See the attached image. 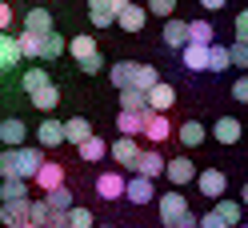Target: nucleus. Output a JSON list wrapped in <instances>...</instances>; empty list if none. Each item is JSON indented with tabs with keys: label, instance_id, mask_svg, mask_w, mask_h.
Segmentation results:
<instances>
[{
	"label": "nucleus",
	"instance_id": "1",
	"mask_svg": "<svg viewBox=\"0 0 248 228\" xmlns=\"http://www.w3.org/2000/svg\"><path fill=\"white\" fill-rule=\"evenodd\" d=\"M44 152H40V144L32 148V144H24V148H4L0 152V176L4 180H36V172L44 168Z\"/></svg>",
	"mask_w": 248,
	"mask_h": 228
},
{
	"label": "nucleus",
	"instance_id": "2",
	"mask_svg": "<svg viewBox=\"0 0 248 228\" xmlns=\"http://www.w3.org/2000/svg\"><path fill=\"white\" fill-rule=\"evenodd\" d=\"M128 4H132V0H88V16H92L96 28H108V24L120 20V12Z\"/></svg>",
	"mask_w": 248,
	"mask_h": 228
},
{
	"label": "nucleus",
	"instance_id": "3",
	"mask_svg": "<svg viewBox=\"0 0 248 228\" xmlns=\"http://www.w3.org/2000/svg\"><path fill=\"white\" fill-rule=\"evenodd\" d=\"M200 196H208V200H224V188H228V176L220 168H200V180H196Z\"/></svg>",
	"mask_w": 248,
	"mask_h": 228
},
{
	"label": "nucleus",
	"instance_id": "4",
	"mask_svg": "<svg viewBox=\"0 0 248 228\" xmlns=\"http://www.w3.org/2000/svg\"><path fill=\"white\" fill-rule=\"evenodd\" d=\"M96 196L100 200H124V196H128V180L120 172H100L96 176Z\"/></svg>",
	"mask_w": 248,
	"mask_h": 228
},
{
	"label": "nucleus",
	"instance_id": "5",
	"mask_svg": "<svg viewBox=\"0 0 248 228\" xmlns=\"http://www.w3.org/2000/svg\"><path fill=\"white\" fill-rule=\"evenodd\" d=\"M36 144H40V148H56V144H68L64 120H52V116H44V120H40V128H36Z\"/></svg>",
	"mask_w": 248,
	"mask_h": 228
},
{
	"label": "nucleus",
	"instance_id": "6",
	"mask_svg": "<svg viewBox=\"0 0 248 228\" xmlns=\"http://www.w3.org/2000/svg\"><path fill=\"white\" fill-rule=\"evenodd\" d=\"M160 36H164V44H168V48H180V52H184V48L192 44V24L172 16V20H164V32H160Z\"/></svg>",
	"mask_w": 248,
	"mask_h": 228
},
{
	"label": "nucleus",
	"instance_id": "7",
	"mask_svg": "<svg viewBox=\"0 0 248 228\" xmlns=\"http://www.w3.org/2000/svg\"><path fill=\"white\" fill-rule=\"evenodd\" d=\"M0 224L4 228H24V224H32V200H12L0 208Z\"/></svg>",
	"mask_w": 248,
	"mask_h": 228
},
{
	"label": "nucleus",
	"instance_id": "8",
	"mask_svg": "<svg viewBox=\"0 0 248 228\" xmlns=\"http://www.w3.org/2000/svg\"><path fill=\"white\" fill-rule=\"evenodd\" d=\"M184 212H192V208H188V200H184V196H180L176 188L160 196V224H164V228H168V224H176V220L184 216Z\"/></svg>",
	"mask_w": 248,
	"mask_h": 228
},
{
	"label": "nucleus",
	"instance_id": "9",
	"mask_svg": "<svg viewBox=\"0 0 248 228\" xmlns=\"http://www.w3.org/2000/svg\"><path fill=\"white\" fill-rule=\"evenodd\" d=\"M136 76H140V60H120V64H112V68H108V80H112L120 92L136 88Z\"/></svg>",
	"mask_w": 248,
	"mask_h": 228
},
{
	"label": "nucleus",
	"instance_id": "10",
	"mask_svg": "<svg viewBox=\"0 0 248 228\" xmlns=\"http://www.w3.org/2000/svg\"><path fill=\"white\" fill-rule=\"evenodd\" d=\"M24 32H32V36H52L56 28H52V12L48 8H28L24 12Z\"/></svg>",
	"mask_w": 248,
	"mask_h": 228
},
{
	"label": "nucleus",
	"instance_id": "11",
	"mask_svg": "<svg viewBox=\"0 0 248 228\" xmlns=\"http://www.w3.org/2000/svg\"><path fill=\"white\" fill-rule=\"evenodd\" d=\"M168 184H192V180H200V172H196V164L188 160V156H176V160H168Z\"/></svg>",
	"mask_w": 248,
	"mask_h": 228
},
{
	"label": "nucleus",
	"instance_id": "12",
	"mask_svg": "<svg viewBox=\"0 0 248 228\" xmlns=\"http://www.w3.org/2000/svg\"><path fill=\"white\" fill-rule=\"evenodd\" d=\"M180 60H184V68H188V72H208V64H212V44H188V48L180 52Z\"/></svg>",
	"mask_w": 248,
	"mask_h": 228
},
{
	"label": "nucleus",
	"instance_id": "13",
	"mask_svg": "<svg viewBox=\"0 0 248 228\" xmlns=\"http://www.w3.org/2000/svg\"><path fill=\"white\" fill-rule=\"evenodd\" d=\"M24 60V52H20V40L12 36V32H0V72H12Z\"/></svg>",
	"mask_w": 248,
	"mask_h": 228
},
{
	"label": "nucleus",
	"instance_id": "14",
	"mask_svg": "<svg viewBox=\"0 0 248 228\" xmlns=\"http://www.w3.org/2000/svg\"><path fill=\"white\" fill-rule=\"evenodd\" d=\"M148 116H152V112H120V116H116V132H120V136H132V140H136V136H144Z\"/></svg>",
	"mask_w": 248,
	"mask_h": 228
},
{
	"label": "nucleus",
	"instance_id": "15",
	"mask_svg": "<svg viewBox=\"0 0 248 228\" xmlns=\"http://www.w3.org/2000/svg\"><path fill=\"white\" fill-rule=\"evenodd\" d=\"M112 160L136 168V164H140V144H136L132 136H120V140H112Z\"/></svg>",
	"mask_w": 248,
	"mask_h": 228
},
{
	"label": "nucleus",
	"instance_id": "16",
	"mask_svg": "<svg viewBox=\"0 0 248 228\" xmlns=\"http://www.w3.org/2000/svg\"><path fill=\"white\" fill-rule=\"evenodd\" d=\"M160 172H168V160L160 156V148H148V152H140V164H136V176H148V180H156Z\"/></svg>",
	"mask_w": 248,
	"mask_h": 228
},
{
	"label": "nucleus",
	"instance_id": "17",
	"mask_svg": "<svg viewBox=\"0 0 248 228\" xmlns=\"http://www.w3.org/2000/svg\"><path fill=\"white\" fill-rule=\"evenodd\" d=\"M144 20H148V4H128V8L120 12L116 28H120V32H140V28H144Z\"/></svg>",
	"mask_w": 248,
	"mask_h": 228
},
{
	"label": "nucleus",
	"instance_id": "18",
	"mask_svg": "<svg viewBox=\"0 0 248 228\" xmlns=\"http://www.w3.org/2000/svg\"><path fill=\"white\" fill-rule=\"evenodd\" d=\"M24 136H28V128H24L20 116H8L4 124H0V140H4V148H24Z\"/></svg>",
	"mask_w": 248,
	"mask_h": 228
},
{
	"label": "nucleus",
	"instance_id": "19",
	"mask_svg": "<svg viewBox=\"0 0 248 228\" xmlns=\"http://www.w3.org/2000/svg\"><path fill=\"white\" fill-rule=\"evenodd\" d=\"M144 136L152 144H164L168 136H172V120H168V112H152L148 116V128H144Z\"/></svg>",
	"mask_w": 248,
	"mask_h": 228
},
{
	"label": "nucleus",
	"instance_id": "20",
	"mask_svg": "<svg viewBox=\"0 0 248 228\" xmlns=\"http://www.w3.org/2000/svg\"><path fill=\"white\" fill-rule=\"evenodd\" d=\"M128 200L132 204H152L156 200V188H152L148 176H128Z\"/></svg>",
	"mask_w": 248,
	"mask_h": 228
},
{
	"label": "nucleus",
	"instance_id": "21",
	"mask_svg": "<svg viewBox=\"0 0 248 228\" xmlns=\"http://www.w3.org/2000/svg\"><path fill=\"white\" fill-rule=\"evenodd\" d=\"M240 120L236 116H220V120H216V124H212V136H216V140H220V144H236L240 140Z\"/></svg>",
	"mask_w": 248,
	"mask_h": 228
},
{
	"label": "nucleus",
	"instance_id": "22",
	"mask_svg": "<svg viewBox=\"0 0 248 228\" xmlns=\"http://www.w3.org/2000/svg\"><path fill=\"white\" fill-rule=\"evenodd\" d=\"M36 184L44 188V196H48V192H56V188H64V168H60V164H44V168L36 172Z\"/></svg>",
	"mask_w": 248,
	"mask_h": 228
},
{
	"label": "nucleus",
	"instance_id": "23",
	"mask_svg": "<svg viewBox=\"0 0 248 228\" xmlns=\"http://www.w3.org/2000/svg\"><path fill=\"white\" fill-rule=\"evenodd\" d=\"M148 104H152V112H168V108L176 104V88L168 84V80H160V84L148 92Z\"/></svg>",
	"mask_w": 248,
	"mask_h": 228
},
{
	"label": "nucleus",
	"instance_id": "24",
	"mask_svg": "<svg viewBox=\"0 0 248 228\" xmlns=\"http://www.w3.org/2000/svg\"><path fill=\"white\" fill-rule=\"evenodd\" d=\"M176 136H180V144H184V148H196V144H204L208 128L200 124V120H184V124L176 128Z\"/></svg>",
	"mask_w": 248,
	"mask_h": 228
},
{
	"label": "nucleus",
	"instance_id": "25",
	"mask_svg": "<svg viewBox=\"0 0 248 228\" xmlns=\"http://www.w3.org/2000/svg\"><path fill=\"white\" fill-rule=\"evenodd\" d=\"M64 132H68V144H76V148H80L84 140H92V136H96V132H92V124H88L84 116H72V120H64Z\"/></svg>",
	"mask_w": 248,
	"mask_h": 228
},
{
	"label": "nucleus",
	"instance_id": "26",
	"mask_svg": "<svg viewBox=\"0 0 248 228\" xmlns=\"http://www.w3.org/2000/svg\"><path fill=\"white\" fill-rule=\"evenodd\" d=\"M104 156H112V144H104L100 136H92V140H84V144H80V160H88V164H100Z\"/></svg>",
	"mask_w": 248,
	"mask_h": 228
},
{
	"label": "nucleus",
	"instance_id": "27",
	"mask_svg": "<svg viewBox=\"0 0 248 228\" xmlns=\"http://www.w3.org/2000/svg\"><path fill=\"white\" fill-rule=\"evenodd\" d=\"M68 52H72L76 60H80V64H84V60H92V56H100V48H96V36H72V40H68Z\"/></svg>",
	"mask_w": 248,
	"mask_h": 228
},
{
	"label": "nucleus",
	"instance_id": "28",
	"mask_svg": "<svg viewBox=\"0 0 248 228\" xmlns=\"http://www.w3.org/2000/svg\"><path fill=\"white\" fill-rule=\"evenodd\" d=\"M120 112H152V104H148V92H136V88L120 92Z\"/></svg>",
	"mask_w": 248,
	"mask_h": 228
},
{
	"label": "nucleus",
	"instance_id": "29",
	"mask_svg": "<svg viewBox=\"0 0 248 228\" xmlns=\"http://www.w3.org/2000/svg\"><path fill=\"white\" fill-rule=\"evenodd\" d=\"M48 84H52V80H48V68H28V72H24V80H20V88H24L28 96L40 92V88H48Z\"/></svg>",
	"mask_w": 248,
	"mask_h": 228
},
{
	"label": "nucleus",
	"instance_id": "30",
	"mask_svg": "<svg viewBox=\"0 0 248 228\" xmlns=\"http://www.w3.org/2000/svg\"><path fill=\"white\" fill-rule=\"evenodd\" d=\"M0 200L12 204V200H32V196H28V184H24V180H4V184H0Z\"/></svg>",
	"mask_w": 248,
	"mask_h": 228
},
{
	"label": "nucleus",
	"instance_id": "31",
	"mask_svg": "<svg viewBox=\"0 0 248 228\" xmlns=\"http://www.w3.org/2000/svg\"><path fill=\"white\" fill-rule=\"evenodd\" d=\"M32 104H36L40 112H52L56 104H60V88H56V84H48V88H40V92H32Z\"/></svg>",
	"mask_w": 248,
	"mask_h": 228
},
{
	"label": "nucleus",
	"instance_id": "32",
	"mask_svg": "<svg viewBox=\"0 0 248 228\" xmlns=\"http://www.w3.org/2000/svg\"><path fill=\"white\" fill-rule=\"evenodd\" d=\"M212 208L228 220V228H240V208H244V200H216Z\"/></svg>",
	"mask_w": 248,
	"mask_h": 228
},
{
	"label": "nucleus",
	"instance_id": "33",
	"mask_svg": "<svg viewBox=\"0 0 248 228\" xmlns=\"http://www.w3.org/2000/svg\"><path fill=\"white\" fill-rule=\"evenodd\" d=\"M60 56H64V36H60V32L44 36V44H40V60H60Z\"/></svg>",
	"mask_w": 248,
	"mask_h": 228
},
{
	"label": "nucleus",
	"instance_id": "34",
	"mask_svg": "<svg viewBox=\"0 0 248 228\" xmlns=\"http://www.w3.org/2000/svg\"><path fill=\"white\" fill-rule=\"evenodd\" d=\"M16 40H20V52H24V60H40V44H44V36L16 32Z\"/></svg>",
	"mask_w": 248,
	"mask_h": 228
},
{
	"label": "nucleus",
	"instance_id": "35",
	"mask_svg": "<svg viewBox=\"0 0 248 228\" xmlns=\"http://www.w3.org/2000/svg\"><path fill=\"white\" fill-rule=\"evenodd\" d=\"M48 204H52V212H72V208H76V200H72V188L64 184V188L48 192Z\"/></svg>",
	"mask_w": 248,
	"mask_h": 228
},
{
	"label": "nucleus",
	"instance_id": "36",
	"mask_svg": "<svg viewBox=\"0 0 248 228\" xmlns=\"http://www.w3.org/2000/svg\"><path fill=\"white\" fill-rule=\"evenodd\" d=\"M224 68H232V48H228V44H212V64H208V72H224Z\"/></svg>",
	"mask_w": 248,
	"mask_h": 228
},
{
	"label": "nucleus",
	"instance_id": "37",
	"mask_svg": "<svg viewBox=\"0 0 248 228\" xmlns=\"http://www.w3.org/2000/svg\"><path fill=\"white\" fill-rule=\"evenodd\" d=\"M48 220H52V204H48V196H40V200H32V224L48 228Z\"/></svg>",
	"mask_w": 248,
	"mask_h": 228
},
{
	"label": "nucleus",
	"instance_id": "38",
	"mask_svg": "<svg viewBox=\"0 0 248 228\" xmlns=\"http://www.w3.org/2000/svg\"><path fill=\"white\" fill-rule=\"evenodd\" d=\"M188 24H192V44H216V40H212L216 32H212L208 20H188Z\"/></svg>",
	"mask_w": 248,
	"mask_h": 228
},
{
	"label": "nucleus",
	"instance_id": "39",
	"mask_svg": "<svg viewBox=\"0 0 248 228\" xmlns=\"http://www.w3.org/2000/svg\"><path fill=\"white\" fill-rule=\"evenodd\" d=\"M92 224H96V216H92L88 208H80V204H76V208L68 212V228H92Z\"/></svg>",
	"mask_w": 248,
	"mask_h": 228
},
{
	"label": "nucleus",
	"instance_id": "40",
	"mask_svg": "<svg viewBox=\"0 0 248 228\" xmlns=\"http://www.w3.org/2000/svg\"><path fill=\"white\" fill-rule=\"evenodd\" d=\"M148 12H152V16H164V20H172V12H176V0H148Z\"/></svg>",
	"mask_w": 248,
	"mask_h": 228
},
{
	"label": "nucleus",
	"instance_id": "41",
	"mask_svg": "<svg viewBox=\"0 0 248 228\" xmlns=\"http://www.w3.org/2000/svg\"><path fill=\"white\" fill-rule=\"evenodd\" d=\"M228 48H232V68H248V44H228Z\"/></svg>",
	"mask_w": 248,
	"mask_h": 228
},
{
	"label": "nucleus",
	"instance_id": "42",
	"mask_svg": "<svg viewBox=\"0 0 248 228\" xmlns=\"http://www.w3.org/2000/svg\"><path fill=\"white\" fill-rule=\"evenodd\" d=\"M200 228H228V220L212 208V212H204V216H200Z\"/></svg>",
	"mask_w": 248,
	"mask_h": 228
},
{
	"label": "nucleus",
	"instance_id": "43",
	"mask_svg": "<svg viewBox=\"0 0 248 228\" xmlns=\"http://www.w3.org/2000/svg\"><path fill=\"white\" fill-rule=\"evenodd\" d=\"M232 100H236V104H248V76H240V80L232 84Z\"/></svg>",
	"mask_w": 248,
	"mask_h": 228
},
{
	"label": "nucleus",
	"instance_id": "44",
	"mask_svg": "<svg viewBox=\"0 0 248 228\" xmlns=\"http://www.w3.org/2000/svg\"><path fill=\"white\" fill-rule=\"evenodd\" d=\"M108 64H104V56H92V60H84L80 64V72H88V76H96V72H104Z\"/></svg>",
	"mask_w": 248,
	"mask_h": 228
},
{
	"label": "nucleus",
	"instance_id": "45",
	"mask_svg": "<svg viewBox=\"0 0 248 228\" xmlns=\"http://www.w3.org/2000/svg\"><path fill=\"white\" fill-rule=\"evenodd\" d=\"M236 40L248 44V12H236Z\"/></svg>",
	"mask_w": 248,
	"mask_h": 228
},
{
	"label": "nucleus",
	"instance_id": "46",
	"mask_svg": "<svg viewBox=\"0 0 248 228\" xmlns=\"http://www.w3.org/2000/svg\"><path fill=\"white\" fill-rule=\"evenodd\" d=\"M168 228H200V216H196V212H184V216L176 224H168Z\"/></svg>",
	"mask_w": 248,
	"mask_h": 228
},
{
	"label": "nucleus",
	"instance_id": "47",
	"mask_svg": "<svg viewBox=\"0 0 248 228\" xmlns=\"http://www.w3.org/2000/svg\"><path fill=\"white\" fill-rule=\"evenodd\" d=\"M0 32H12V8L0 4Z\"/></svg>",
	"mask_w": 248,
	"mask_h": 228
},
{
	"label": "nucleus",
	"instance_id": "48",
	"mask_svg": "<svg viewBox=\"0 0 248 228\" xmlns=\"http://www.w3.org/2000/svg\"><path fill=\"white\" fill-rule=\"evenodd\" d=\"M48 228H68V212H52V220H48Z\"/></svg>",
	"mask_w": 248,
	"mask_h": 228
},
{
	"label": "nucleus",
	"instance_id": "49",
	"mask_svg": "<svg viewBox=\"0 0 248 228\" xmlns=\"http://www.w3.org/2000/svg\"><path fill=\"white\" fill-rule=\"evenodd\" d=\"M228 4V0H200V8H208V12H220Z\"/></svg>",
	"mask_w": 248,
	"mask_h": 228
},
{
	"label": "nucleus",
	"instance_id": "50",
	"mask_svg": "<svg viewBox=\"0 0 248 228\" xmlns=\"http://www.w3.org/2000/svg\"><path fill=\"white\" fill-rule=\"evenodd\" d=\"M240 200H244V204H248V184H244V188H240Z\"/></svg>",
	"mask_w": 248,
	"mask_h": 228
},
{
	"label": "nucleus",
	"instance_id": "51",
	"mask_svg": "<svg viewBox=\"0 0 248 228\" xmlns=\"http://www.w3.org/2000/svg\"><path fill=\"white\" fill-rule=\"evenodd\" d=\"M96 228H112V224H96Z\"/></svg>",
	"mask_w": 248,
	"mask_h": 228
},
{
	"label": "nucleus",
	"instance_id": "52",
	"mask_svg": "<svg viewBox=\"0 0 248 228\" xmlns=\"http://www.w3.org/2000/svg\"><path fill=\"white\" fill-rule=\"evenodd\" d=\"M24 228H36V224H24Z\"/></svg>",
	"mask_w": 248,
	"mask_h": 228
},
{
	"label": "nucleus",
	"instance_id": "53",
	"mask_svg": "<svg viewBox=\"0 0 248 228\" xmlns=\"http://www.w3.org/2000/svg\"><path fill=\"white\" fill-rule=\"evenodd\" d=\"M244 12H248V8H244Z\"/></svg>",
	"mask_w": 248,
	"mask_h": 228
},
{
	"label": "nucleus",
	"instance_id": "54",
	"mask_svg": "<svg viewBox=\"0 0 248 228\" xmlns=\"http://www.w3.org/2000/svg\"><path fill=\"white\" fill-rule=\"evenodd\" d=\"M240 228H244V224H240Z\"/></svg>",
	"mask_w": 248,
	"mask_h": 228
}]
</instances>
